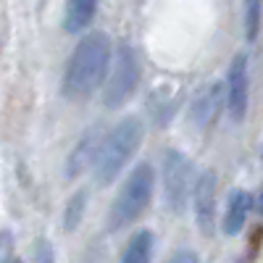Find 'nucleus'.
<instances>
[{"mask_svg":"<svg viewBox=\"0 0 263 263\" xmlns=\"http://www.w3.org/2000/svg\"><path fill=\"white\" fill-rule=\"evenodd\" d=\"M32 258H34V263H55V250L45 237H40L32 245Z\"/></svg>","mask_w":263,"mask_h":263,"instance_id":"15","label":"nucleus"},{"mask_svg":"<svg viewBox=\"0 0 263 263\" xmlns=\"http://www.w3.org/2000/svg\"><path fill=\"white\" fill-rule=\"evenodd\" d=\"M192 184H195L192 161L174 147L166 150L161 163V190H163V203L174 216L184 213L192 195Z\"/></svg>","mask_w":263,"mask_h":263,"instance_id":"5","label":"nucleus"},{"mask_svg":"<svg viewBox=\"0 0 263 263\" xmlns=\"http://www.w3.org/2000/svg\"><path fill=\"white\" fill-rule=\"evenodd\" d=\"M98 13V3L95 0H71L63 11V29L69 34H77L82 29L90 27V21Z\"/></svg>","mask_w":263,"mask_h":263,"instance_id":"10","label":"nucleus"},{"mask_svg":"<svg viewBox=\"0 0 263 263\" xmlns=\"http://www.w3.org/2000/svg\"><path fill=\"white\" fill-rule=\"evenodd\" d=\"M153 195H156V168L147 161H140L129 171L108 208V232H121L132 227L142 213H147Z\"/></svg>","mask_w":263,"mask_h":263,"instance_id":"3","label":"nucleus"},{"mask_svg":"<svg viewBox=\"0 0 263 263\" xmlns=\"http://www.w3.org/2000/svg\"><path fill=\"white\" fill-rule=\"evenodd\" d=\"M13 263H21V260H13Z\"/></svg>","mask_w":263,"mask_h":263,"instance_id":"18","label":"nucleus"},{"mask_svg":"<svg viewBox=\"0 0 263 263\" xmlns=\"http://www.w3.org/2000/svg\"><path fill=\"white\" fill-rule=\"evenodd\" d=\"M163 263H200V258H197L195 250H177V253H171Z\"/></svg>","mask_w":263,"mask_h":263,"instance_id":"17","label":"nucleus"},{"mask_svg":"<svg viewBox=\"0 0 263 263\" xmlns=\"http://www.w3.org/2000/svg\"><path fill=\"white\" fill-rule=\"evenodd\" d=\"M253 195L248 190H232L229 197H227V211H224V218H221V229L224 234L234 237L245 229L248 218L253 213Z\"/></svg>","mask_w":263,"mask_h":263,"instance_id":"9","label":"nucleus"},{"mask_svg":"<svg viewBox=\"0 0 263 263\" xmlns=\"http://www.w3.org/2000/svg\"><path fill=\"white\" fill-rule=\"evenodd\" d=\"M98 132H87V135L74 145V150H71V156H69V163H66V174L74 179L77 174H82L87 166H90V161H92V153H95V145H98Z\"/></svg>","mask_w":263,"mask_h":263,"instance_id":"12","label":"nucleus"},{"mask_svg":"<svg viewBox=\"0 0 263 263\" xmlns=\"http://www.w3.org/2000/svg\"><path fill=\"white\" fill-rule=\"evenodd\" d=\"M260 11H263V6L258 0H250L245 6V40L248 42H255L260 34Z\"/></svg>","mask_w":263,"mask_h":263,"instance_id":"14","label":"nucleus"},{"mask_svg":"<svg viewBox=\"0 0 263 263\" xmlns=\"http://www.w3.org/2000/svg\"><path fill=\"white\" fill-rule=\"evenodd\" d=\"M142 140H145V124L140 116H124L105 135H100L92 161H90L95 184L98 187L114 184L119 179V174L126 168V163L135 158Z\"/></svg>","mask_w":263,"mask_h":263,"instance_id":"2","label":"nucleus"},{"mask_svg":"<svg viewBox=\"0 0 263 263\" xmlns=\"http://www.w3.org/2000/svg\"><path fill=\"white\" fill-rule=\"evenodd\" d=\"M84 208H87V190H77V192L69 197L66 211H63V229H66V232H74V229L82 224Z\"/></svg>","mask_w":263,"mask_h":263,"instance_id":"13","label":"nucleus"},{"mask_svg":"<svg viewBox=\"0 0 263 263\" xmlns=\"http://www.w3.org/2000/svg\"><path fill=\"white\" fill-rule=\"evenodd\" d=\"M13 234L6 232V229H0V263H13Z\"/></svg>","mask_w":263,"mask_h":263,"instance_id":"16","label":"nucleus"},{"mask_svg":"<svg viewBox=\"0 0 263 263\" xmlns=\"http://www.w3.org/2000/svg\"><path fill=\"white\" fill-rule=\"evenodd\" d=\"M114 42L105 32L84 34L69 55L63 71V95L69 100H87L105 84L108 69H111Z\"/></svg>","mask_w":263,"mask_h":263,"instance_id":"1","label":"nucleus"},{"mask_svg":"<svg viewBox=\"0 0 263 263\" xmlns=\"http://www.w3.org/2000/svg\"><path fill=\"white\" fill-rule=\"evenodd\" d=\"M119 263H153V232L137 229L132 234Z\"/></svg>","mask_w":263,"mask_h":263,"instance_id":"11","label":"nucleus"},{"mask_svg":"<svg viewBox=\"0 0 263 263\" xmlns=\"http://www.w3.org/2000/svg\"><path fill=\"white\" fill-rule=\"evenodd\" d=\"M140 79H142V63L137 50L129 42H119V48L111 55V69H108L103 84V105L108 111L126 105L129 98L137 92Z\"/></svg>","mask_w":263,"mask_h":263,"instance_id":"4","label":"nucleus"},{"mask_svg":"<svg viewBox=\"0 0 263 263\" xmlns=\"http://www.w3.org/2000/svg\"><path fill=\"white\" fill-rule=\"evenodd\" d=\"M192 205H195V221L205 237L216 232V200H218V177L213 168H205L195 177L192 184Z\"/></svg>","mask_w":263,"mask_h":263,"instance_id":"7","label":"nucleus"},{"mask_svg":"<svg viewBox=\"0 0 263 263\" xmlns=\"http://www.w3.org/2000/svg\"><path fill=\"white\" fill-rule=\"evenodd\" d=\"M250 105V58L248 53H237L227 69L224 82V108L232 121H242Z\"/></svg>","mask_w":263,"mask_h":263,"instance_id":"6","label":"nucleus"},{"mask_svg":"<svg viewBox=\"0 0 263 263\" xmlns=\"http://www.w3.org/2000/svg\"><path fill=\"white\" fill-rule=\"evenodd\" d=\"M224 114V82H208L190 105V121L197 129H211Z\"/></svg>","mask_w":263,"mask_h":263,"instance_id":"8","label":"nucleus"}]
</instances>
